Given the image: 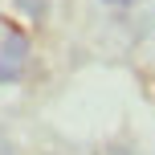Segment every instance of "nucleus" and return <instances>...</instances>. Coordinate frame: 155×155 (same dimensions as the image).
<instances>
[{
	"label": "nucleus",
	"mask_w": 155,
	"mask_h": 155,
	"mask_svg": "<svg viewBox=\"0 0 155 155\" xmlns=\"http://www.w3.org/2000/svg\"><path fill=\"white\" fill-rule=\"evenodd\" d=\"M25 61H29V37L21 29H12L0 45V82H21Z\"/></svg>",
	"instance_id": "1"
},
{
	"label": "nucleus",
	"mask_w": 155,
	"mask_h": 155,
	"mask_svg": "<svg viewBox=\"0 0 155 155\" xmlns=\"http://www.w3.org/2000/svg\"><path fill=\"white\" fill-rule=\"evenodd\" d=\"M106 4H131V0H106Z\"/></svg>",
	"instance_id": "2"
}]
</instances>
